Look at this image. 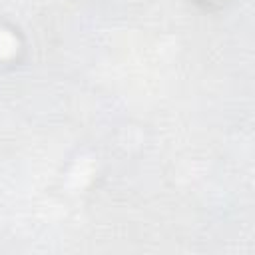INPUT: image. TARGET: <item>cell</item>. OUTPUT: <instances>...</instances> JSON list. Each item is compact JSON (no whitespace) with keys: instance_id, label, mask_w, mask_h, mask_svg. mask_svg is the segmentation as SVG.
Wrapping results in <instances>:
<instances>
[{"instance_id":"cell-1","label":"cell","mask_w":255,"mask_h":255,"mask_svg":"<svg viewBox=\"0 0 255 255\" xmlns=\"http://www.w3.org/2000/svg\"><path fill=\"white\" fill-rule=\"evenodd\" d=\"M16 46H18V42H16V40H14L10 34L0 32V54H2V56L12 54V52L16 50Z\"/></svg>"}]
</instances>
